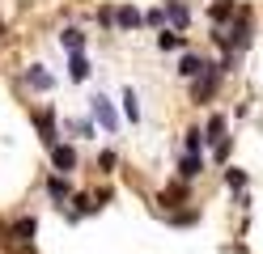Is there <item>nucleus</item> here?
Instances as JSON below:
<instances>
[{"mask_svg": "<svg viewBox=\"0 0 263 254\" xmlns=\"http://www.w3.org/2000/svg\"><path fill=\"white\" fill-rule=\"evenodd\" d=\"M34 233H39V220H34V216H17V220L5 229V242L17 246L22 254H34V250H30V246H34Z\"/></svg>", "mask_w": 263, "mask_h": 254, "instance_id": "obj_1", "label": "nucleus"}, {"mask_svg": "<svg viewBox=\"0 0 263 254\" xmlns=\"http://www.w3.org/2000/svg\"><path fill=\"white\" fill-rule=\"evenodd\" d=\"M217 85H221V64H208L204 72L195 76V85H191V97H195V102L204 106V102H212V93H217Z\"/></svg>", "mask_w": 263, "mask_h": 254, "instance_id": "obj_2", "label": "nucleus"}, {"mask_svg": "<svg viewBox=\"0 0 263 254\" xmlns=\"http://www.w3.org/2000/svg\"><path fill=\"white\" fill-rule=\"evenodd\" d=\"M34 127H39V140L47 144V152H51L60 144V127H55V114L51 110H34Z\"/></svg>", "mask_w": 263, "mask_h": 254, "instance_id": "obj_3", "label": "nucleus"}, {"mask_svg": "<svg viewBox=\"0 0 263 254\" xmlns=\"http://www.w3.org/2000/svg\"><path fill=\"white\" fill-rule=\"evenodd\" d=\"M51 165H55V174L68 178L72 169H77V148H72V144H55V148H51Z\"/></svg>", "mask_w": 263, "mask_h": 254, "instance_id": "obj_4", "label": "nucleus"}, {"mask_svg": "<svg viewBox=\"0 0 263 254\" xmlns=\"http://www.w3.org/2000/svg\"><path fill=\"white\" fill-rule=\"evenodd\" d=\"M200 174H204V157H200V152H183V157H178V178L191 182V178H200Z\"/></svg>", "mask_w": 263, "mask_h": 254, "instance_id": "obj_5", "label": "nucleus"}, {"mask_svg": "<svg viewBox=\"0 0 263 254\" xmlns=\"http://www.w3.org/2000/svg\"><path fill=\"white\" fill-rule=\"evenodd\" d=\"M93 119H98V123H102L106 131H115V127H119V114H115V106H110V102H106L102 93L93 97Z\"/></svg>", "mask_w": 263, "mask_h": 254, "instance_id": "obj_6", "label": "nucleus"}, {"mask_svg": "<svg viewBox=\"0 0 263 254\" xmlns=\"http://www.w3.org/2000/svg\"><path fill=\"white\" fill-rule=\"evenodd\" d=\"M204 68H208V64H204L200 55H195V51H187V55L178 60V76H183V81H195V76L204 72Z\"/></svg>", "mask_w": 263, "mask_h": 254, "instance_id": "obj_7", "label": "nucleus"}, {"mask_svg": "<svg viewBox=\"0 0 263 254\" xmlns=\"http://www.w3.org/2000/svg\"><path fill=\"white\" fill-rule=\"evenodd\" d=\"M26 85H30V89H51L55 81H51V72H47L43 64H30L26 68Z\"/></svg>", "mask_w": 263, "mask_h": 254, "instance_id": "obj_8", "label": "nucleus"}, {"mask_svg": "<svg viewBox=\"0 0 263 254\" xmlns=\"http://www.w3.org/2000/svg\"><path fill=\"white\" fill-rule=\"evenodd\" d=\"M187 195H191V186L178 178L174 186H166V191H161V203H166V208H178V203H187Z\"/></svg>", "mask_w": 263, "mask_h": 254, "instance_id": "obj_9", "label": "nucleus"}, {"mask_svg": "<svg viewBox=\"0 0 263 254\" xmlns=\"http://www.w3.org/2000/svg\"><path fill=\"white\" fill-rule=\"evenodd\" d=\"M47 195H51L55 203L72 199V186H68V178H64V174H51V178H47Z\"/></svg>", "mask_w": 263, "mask_h": 254, "instance_id": "obj_10", "label": "nucleus"}, {"mask_svg": "<svg viewBox=\"0 0 263 254\" xmlns=\"http://www.w3.org/2000/svg\"><path fill=\"white\" fill-rule=\"evenodd\" d=\"M204 140H208L212 148H217L221 140H229V135H225V114H212V119H208V127H204Z\"/></svg>", "mask_w": 263, "mask_h": 254, "instance_id": "obj_11", "label": "nucleus"}, {"mask_svg": "<svg viewBox=\"0 0 263 254\" xmlns=\"http://www.w3.org/2000/svg\"><path fill=\"white\" fill-rule=\"evenodd\" d=\"M166 17L174 22V30H183V26L191 22V13H187V5H178V0H170V5H166Z\"/></svg>", "mask_w": 263, "mask_h": 254, "instance_id": "obj_12", "label": "nucleus"}, {"mask_svg": "<svg viewBox=\"0 0 263 254\" xmlns=\"http://www.w3.org/2000/svg\"><path fill=\"white\" fill-rule=\"evenodd\" d=\"M68 76H72V81H85V76H89V60L81 55V51L68 55Z\"/></svg>", "mask_w": 263, "mask_h": 254, "instance_id": "obj_13", "label": "nucleus"}, {"mask_svg": "<svg viewBox=\"0 0 263 254\" xmlns=\"http://www.w3.org/2000/svg\"><path fill=\"white\" fill-rule=\"evenodd\" d=\"M208 17H212V22H229V17H234V0H212V9H208Z\"/></svg>", "mask_w": 263, "mask_h": 254, "instance_id": "obj_14", "label": "nucleus"}, {"mask_svg": "<svg viewBox=\"0 0 263 254\" xmlns=\"http://www.w3.org/2000/svg\"><path fill=\"white\" fill-rule=\"evenodd\" d=\"M60 43H64V51H68V55H77V51L85 47V34H81V30H64Z\"/></svg>", "mask_w": 263, "mask_h": 254, "instance_id": "obj_15", "label": "nucleus"}, {"mask_svg": "<svg viewBox=\"0 0 263 254\" xmlns=\"http://www.w3.org/2000/svg\"><path fill=\"white\" fill-rule=\"evenodd\" d=\"M115 22H119V26H123V30H136V26H140V22H144V17H140V13H136V9H132V5H123V9H119V13H115Z\"/></svg>", "mask_w": 263, "mask_h": 254, "instance_id": "obj_16", "label": "nucleus"}, {"mask_svg": "<svg viewBox=\"0 0 263 254\" xmlns=\"http://www.w3.org/2000/svg\"><path fill=\"white\" fill-rule=\"evenodd\" d=\"M157 47L161 51H178V47H187V38L178 30H166V34H157Z\"/></svg>", "mask_w": 263, "mask_h": 254, "instance_id": "obj_17", "label": "nucleus"}, {"mask_svg": "<svg viewBox=\"0 0 263 254\" xmlns=\"http://www.w3.org/2000/svg\"><path fill=\"white\" fill-rule=\"evenodd\" d=\"M204 148V131L200 127H191L187 135H183V152H200Z\"/></svg>", "mask_w": 263, "mask_h": 254, "instance_id": "obj_18", "label": "nucleus"}, {"mask_svg": "<svg viewBox=\"0 0 263 254\" xmlns=\"http://www.w3.org/2000/svg\"><path fill=\"white\" fill-rule=\"evenodd\" d=\"M225 182H229V191H242V186H246V169L229 165V169H225Z\"/></svg>", "mask_w": 263, "mask_h": 254, "instance_id": "obj_19", "label": "nucleus"}, {"mask_svg": "<svg viewBox=\"0 0 263 254\" xmlns=\"http://www.w3.org/2000/svg\"><path fill=\"white\" fill-rule=\"evenodd\" d=\"M123 110H127V119H132V123H136V119H140V106H136V93H123Z\"/></svg>", "mask_w": 263, "mask_h": 254, "instance_id": "obj_20", "label": "nucleus"}, {"mask_svg": "<svg viewBox=\"0 0 263 254\" xmlns=\"http://www.w3.org/2000/svg\"><path fill=\"white\" fill-rule=\"evenodd\" d=\"M68 131H72V135H85V140H89V135H93V123H89V119H77V123H68Z\"/></svg>", "mask_w": 263, "mask_h": 254, "instance_id": "obj_21", "label": "nucleus"}, {"mask_svg": "<svg viewBox=\"0 0 263 254\" xmlns=\"http://www.w3.org/2000/svg\"><path fill=\"white\" fill-rule=\"evenodd\" d=\"M98 169H106V174H110V169H115V152H110V148L102 152V157H98Z\"/></svg>", "mask_w": 263, "mask_h": 254, "instance_id": "obj_22", "label": "nucleus"}]
</instances>
